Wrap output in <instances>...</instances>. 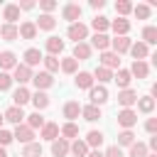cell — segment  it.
<instances>
[{
  "label": "cell",
  "instance_id": "17",
  "mask_svg": "<svg viewBox=\"0 0 157 157\" xmlns=\"http://www.w3.org/2000/svg\"><path fill=\"white\" fill-rule=\"evenodd\" d=\"M34 27H37V32L39 29L42 32H52L56 27V17L54 15H39V20H34Z\"/></svg>",
  "mask_w": 157,
  "mask_h": 157
},
{
  "label": "cell",
  "instance_id": "54",
  "mask_svg": "<svg viewBox=\"0 0 157 157\" xmlns=\"http://www.w3.org/2000/svg\"><path fill=\"white\" fill-rule=\"evenodd\" d=\"M147 150H152V152H157V137L152 135V140L147 142Z\"/></svg>",
  "mask_w": 157,
  "mask_h": 157
},
{
  "label": "cell",
  "instance_id": "27",
  "mask_svg": "<svg viewBox=\"0 0 157 157\" xmlns=\"http://www.w3.org/2000/svg\"><path fill=\"white\" fill-rule=\"evenodd\" d=\"M29 96H32V93H29V88H27V86H20V88L12 93V105L22 108L25 103H29Z\"/></svg>",
  "mask_w": 157,
  "mask_h": 157
},
{
  "label": "cell",
  "instance_id": "57",
  "mask_svg": "<svg viewBox=\"0 0 157 157\" xmlns=\"http://www.w3.org/2000/svg\"><path fill=\"white\" fill-rule=\"evenodd\" d=\"M147 157H157V152H147Z\"/></svg>",
  "mask_w": 157,
  "mask_h": 157
},
{
  "label": "cell",
  "instance_id": "14",
  "mask_svg": "<svg viewBox=\"0 0 157 157\" xmlns=\"http://www.w3.org/2000/svg\"><path fill=\"white\" fill-rule=\"evenodd\" d=\"M78 115H81V103L78 101H66L64 103V118H66V123H74Z\"/></svg>",
  "mask_w": 157,
  "mask_h": 157
},
{
  "label": "cell",
  "instance_id": "50",
  "mask_svg": "<svg viewBox=\"0 0 157 157\" xmlns=\"http://www.w3.org/2000/svg\"><path fill=\"white\" fill-rule=\"evenodd\" d=\"M103 157H125V155H123V150H120L118 145H110V147L103 152Z\"/></svg>",
  "mask_w": 157,
  "mask_h": 157
},
{
  "label": "cell",
  "instance_id": "52",
  "mask_svg": "<svg viewBox=\"0 0 157 157\" xmlns=\"http://www.w3.org/2000/svg\"><path fill=\"white\" fill-rule=\"evenodd\" d=\"M88 5H91L93 10H103V7H105V0H91Z\"/></svg>",
  "mask_w": 157,
  "mask_h": 157
},
{
  "label": "cell",
  "instance_id": "31",
  "mask_svg": "<svg viewBox=\"0 0 157 157\" xmlns=\"http://www.w3.org/2000/svg\"><path fill=\"white\" fill-rule=\"evenodd\" d=\"M69 155H74V157H86V155H88V145L76 137L74 142H69Z\"/></svg>",
  "mask_w": 157,
  "mask_h": 157
},
{
  "label": "cell",
  "instance_id": "21",
  "mask_svg": "<svg viewBox=\"0 0 157 157\" xmlns=\"http://www.w3.org/2000/svg\"><path fill=\"white\" fill-rule=\"evenodd\" d=\"M29 101L34 103L37 113H42V110H44V108H49V103H52V101H49V96H47L44 91H34V93L29 96Z\"/></svg>",
  "mask_w": 157,
  "mask_h": 157
},
{
  "label": "cell",
  "instance_id": "2",
  "mask_svg": "<svg viewBox=\"0 0 157 157\" xmlns=\"http://www.w3.org/2000/svg\"><path fill=\"white\" fill-rule=\"evenodd\" d=\"M81 12H83V7L78 5V2H66L64 7H61V17L66 20V22H78L81 20Z\"/></svg>",
  "mask_w": 157,
  "mask_h": 157
},
{
  "label": "cell",
  "instance_id": "35",
  "mask_svg": "<svg viewBox=\"0 0 157 157\" xmlns=\"http://www.w3.org/2000/svg\"><path fill=\"white\" fill-rule=\"evenodd\" d=\"M25 118H27V123H25V125H27L29 130H37V128L42 130V125L47 123V120H44V115H42V113H37V110H34V113H29V115H25Z\"/></svg>",
  "mask_w": 157,
  "mask_h": 157
},
{
  "label": "cell",
  "instance_id": "5",
  "mask_svg": "<svg viewBox=\"0 0 157 157\" xmlns=\"http://www.w3.org/2000/svg\"><path fill=\"white\" fill-rule=\"evenodd\" d=\"M88 98H91V105H98V108H101V105L108 101V88L93 83V86L88 88Z\"/></svg>",
  "mask_w": 157,
  "mask_h": 157
},
{
  "label": "cell",
  "instance_id": "44",
  "mask_svg": "<svg viewBox=\"0 0 157 157\" xmlns=\"http://www.w3.org/2000/svg\"><path fill=\"white\" fill-rule=\"evenodd\" d=\"M142 42H145L147 47L157 42V27H155V25H147V27L142 29Z\"/></svg>",
  "mask_w": 157,
  "mask_h": 157
},
{
  "label": "cell",
  "instance_id": "4",
  "mask_svg": "<svg viewBox=\"0 0 157 157\" xmlns=\"http://www.w3.org/2000/svg\"><path fill=\"white\" fill-rule=\"evenodd\" d=\"M10 76H12V83L17 81L20 86H25V83H29V81H32V69H29V66H25V64H17V66L12 69V74H10Z\"/></svg>",
  "mask_w": 157,
  "mask_h": 157
},
{
  "label": "cell",
  "instance_id": "23",
  "mask_svg": "<svg viewBox=\"0 0 157 157\" xmlns=\"http://www.w3.org/2000/svg\"><path fill=\"white\" fill-rule=\"evenodd\" d=\"M2 20H5V25H15L17 20H20V7L17 5H5L2 7Z\"/></svg>",
  "mask_w": 157,
  "mask_h": 157
},
{
  "label": "cell",
  "instance_id": "30",
  "mask_svg": "<svg viewBox=\"0 0 157 157\" xmlns=\"http://www.w3.org/2000/svg\"><path fill=\"white\" fill-rule=\"evenodd\" d=\"M52 155H54V157H66V155H69V140L56 137V140L52 142Z\"/></svg>",
  "mask_w": 157,
  "mask_h": 157
},
{
  "label": "cell",
  "instance_id": "45",
  "mask_svg": "<svg viewBox=\"0 0 157 157\" xmlns=\"http://www.w3.org/2000/svg\"><path fill=\"white\" fill-rule=\"evenodd\" d=\"M115 12H118V17L130 15V12H132V2H130V0H118V2H115Z\"/></svg>",
  "mask_w": 157,
  "mask_h": 157
},
{
  "label": "cell",
  "instance_id": "1",
  "mask_svg": "<svg viewBox=\"0 0 157 157\" xmlns=\"http://www.w3.org/2000/svg\"><path fill=\"white\" fill-rule=\"evenodd\" d=\"M118 125H120L123 130H132V128L137 125V113H135L132 108H123V110L118 113Z\"/></svg>",
  "mask_w": 157,
  "mask_h": 157
},
{
  "label": "cell",
  "instance_id": "34",
  "mask_svg": "<svg viewBox=\"0 0 157 157\" xmlns=\"http://www.w3.org/2000/svg\"><path fill=\"white\" fill-rule=\"evenodd\" d=\"M103 140H105V137H103V132H101V130H91V132L86 135V140H83V142L88 145V150H91V147H93V150H98V147L103 145Z\"/></svg>",
  "mask_w": 157,
  "mask_h": 157
},
{
  "label": "cell",
  "instance_id": "10",
  "mask_svg": "<svg viewBox=\"0 0 157 157\" xmlns=\"http://www.w3.org/2000/svg\"><path fill=\"white\" fill-rule=\"evenodd\" d=\"M20 61H17V54L15 52H10V49H5V52H0V71H10V69H15Z\"/></svg>",
  "mask_w": 157,
  "mask_h": 157
},
{
  "label": "cell",
  "instance_id": "18",
  "mask_svg": "<svg viewBox=\"0 0 157 157\" xmlns=\"http://www.w3.org/2000/svg\"><path fill=\"white\" fill-rule=\"evenodd\" d=\"M44 49H47L49 56H59V54L64 52V39H59V37H49V39L44 42Z\"/></svg>",
  "mask_w": 157,
  "mask_h": 157
},
{
  "label": "cell",
  "instance_id": "29",
  "mask_svg": "<svg viewBox=\"0 0 157 157\" xmlns=\"http://www.w3.org/2000/svg\"><path fill=\"white\" fill-rule=\"evenodd\" d=\"M59 137H64V140H76V137H78V125H76V123H64V125L59 128Z\"/></svg>",
  "mask_w": 157,
  "mask_h": 157
},
{
  "label": "cell",
  "instance_id": "16",
  "mask_svg": "<svg viewBox=\"0 0 157 157\" xmlns=\"http://www.w3.org/2000/svg\"><path fill=\"white\" fill-rule=\"evenodd\" d=\"M39 137L47 140V142H54L59 137V123H44L42 130H39Z\"/></svg>",
  "mask_w": 157,
  "mask_h": 157
},
{
  "label": "cell",
  "instance_id": "32",
  "mask_svg": "<svg viewBox=\"0 0 157 157\" xmlns=\"http://www.w3.org/2000/svg\"><path fill=\"white\" fill-rule=\"evenodd\" d=\"M91 27L96 29V34H105V29H110V20L103 17V15H96L91 20Z\"/></svg>",
  "mask_w": 157,
  "mask_h": 157
},
{
  "label": "cell",
  "instance_id": "36",
  "mask_svg": "<svg viewBox=\"0 0 157 157\" xmlns=\"http://www.w3.org/2000/svg\"><path fill=\"white\" fill-rule=\"evenodd\" d=\"M0 37H2L5 42H15V39H20V34H17V25H0Z\"/></svg>",
  "mask_w": 157,
  "mask_h": 157
},
{
  "label": "cell",
  "instance_id": "48",
  "mask_svg": "<svg viewBox=\"0 0 157 157\" xmlns=\"http://www.w3.org/2000/svg\"><path fill=\"white\" fill-rule=\"evenodd\" d=\"M12 86V76L7 71H0V91H7Z\"/></svg>",
  "mask_w": 157,
  "mask_h": 157
},
{
  "label": "cell",
  "instance_id": "3",
  "mask_svg": "<svg viewBox=\"0 0 157 157\" xmlns=\"http://www.w3.org/2000/svg\"><path fill=\"white\" fill-rule=\"evenodd\" d=\"M66 37H69V39H74L76 44H78V42H86V37H88V27H86L83 22H74V25H69Z\"/></svg>",
  "mask_w": 157,
  "mask_h": 157
},
{
  "label": "cell",
  "instance_id": "58",
  "mask_svg": "<svg viewBox=\"0 0 157 157\" xmlns=\"http://www.w3.org/2000/svg\"><path fill=\"white\" fill-rule=\"evenodd\" d=\"M2 123H5V118H2V113H0V128H2Z\"/></svg>",
  "mask_w": 157,
  "mask_h": 157
},
{
  "label": "cell",
  "instance_id": "7",
  "mask_svg": "<svg viewBox=\"0 0 157 157\" xmlns=\"http://www.w3.org/2000/svg\"><path fill=\"white\" fill-rule=\"evenodd\" d=\"M12 140H17V142H22V145H29V142H34V130H29L25 123H22V125H15Z\"/></svg>",
  "mask_w": 157,
  "mask_h": 157
},
{
  "label": "cell",
  "instance_id": "38",
  "mask_svg": "<svg viewBox=\"0 0 157 157\" xmlns=\"http://www.w3.org/2000/svg\"><path fill=\"white\" fill-rule=\"evenodd\" d=\"M132 15H135L137 20H150V15H152V7H150L147 2H140V5H132Z\"/></svg>",
  "mask_w": 157,
  "mask_h": 157
},
{
  "label": "cell",
  "instance_id": "24",
  "mask_svg": "<svg viewBox=\"0 0 157 157\" xmlns=\"http://www.w3.org/2000/svg\"><path fill=\"white\" fill-rule=\"evenodd\" d=\"M17 34H20L22 39H34V37H37V27H34V22H32V20H25V22L17 27Z\"/></svg>",
  "mask_w": 157,
  "mask_h": 157
},
{
  "label": "cell",
  "instance_id": "37",
  "mask_svg": "<svg viewBox=\"0 0 157 157\" xmlns=\"http://www.w3.org/2000/svg\"><path fill=\"white\" fill-rule=\"evenodd\" d=\"M91 76H93V81H98L101 86L108 83V81H113V71H108V69H103V66H96V71H93Z\"/></svg>",
  "mask_w": 157,
  "mask_h": 157
},
{
  "label": "cell",
  "instance_id": "11",
  "mask_svg": "<svg viewBox=\"0 0 157 157\" xmlns=\"http://www.w3.org/2000/svg\"><path fill=\"white\" fill-rule=\"evenodd\" d=\"M110 29L115 32V37H128V32H130V20L115 17V20H110Z\"/></svg>",
  "mask_w": 157,
  "mask_h": 157
},
{
  "label": "cell",
  "instance_id": "55",
  "mask_svg": "<svg viewBox=\"0 0 157 157\" xmlns=\"http://www.w3.org/2000/svg\"><path fill=\"white\" fill-rule=\"evenodd\" d=\"M86 157H103V152H101V150H88Z\"/></svg>",
  "mask_w": 157,
  "mask_h": 157
},
{
  "label": "cell",
  "instance_id": "49",
  "mask_svg": "<svg viewBox=\"0 0 157 157\" xmlns=\"http://www.w3.org/2000/svg\"><path fill=\"white\" fill-rule=\"evenodd\" d=\"M10 142H12V132L5 130V128H0V147H7Z\"/></svg>",
  "mask_w": 157,
  "mask_h": 157
},
{
  "label": "cell",
  "instance_id": "41",
  "mask_svg": "<svg viewBox=\"0 0 157 157\" xmlns=\"http://www.w3.org/2000/svg\"><path fill=\"white\" fill-rule=\"evenodd\" d=\"M132 142H135V132H132V130H120V132H118V147H120V150H123V147H130Z\"/></svg>",
  "mask_w": 157,
  "mask_h": 157
},
{
  "label": "cell",
  "instance_id": "40",
  "mask_svg": "<svg viewBox=\"0 0 157 157\" xmlns=\"http://www.w3.org/2000/svg\"><path fill=\"white\" fill-rule=\"evenodd\" d=\"M137 110H140V113H145V115H150V113L155 110V98H150V96L137 98Z\"/></svg>",
  "mask_w": 157,
  "mask_h": 157
},
{
  "label": "cell",
  "instance_id": "51",
  "mask_svg": "<svg viewBox=\"0 0 157 157\" xmlns=\"http://www.w3.org/2000/svg\"><path fill=\"white\" fill-rule=\"evenodd\" d=\"M145 130H147L150 135H155V132H157V118H147V123H145Z\"/></svg>",
  "mask_w": 157,
  "mask_h": 157
},
{
  "label": "cell",
  "instance_id": "42",
  "mask_svg": "<svg viewBox=\"0 0 157 157\" xmlns=\"http://www.w3.org/2000/svg\"><path fill=\"white\" fill-rule=\"evenodd\" d=\"M147 145L145 142H140V140H135L132 145H130V152H128V157H147Z\"/></svg>",
  "mask_w": 157,
  "mask_h": 157
},
{
  "label": "cell",
  "instance_id": "53",
  "mask_svg": "<svg viewBox=\"0 0 157 157\" xmlns=\"http://www.w3.org/2000/svg\"><path fill=\"white\" fill-rule=\"evenodd\" d=\"M17 7H20V10H32V7H34V2H32V0H22Z\"/></svg>",
  "mask_w": 157,
  "mask_h": 157
},
{
  "label": "cell",
  "instance_id": "19",
  "mask_svg": "<svg viewBox=\"0 0 157 157\" xmlns=\"http://www.w3.org/2000/svg\"><path fill=\"white\" fill-rule=\"evenodd\" d=\"M91 54H93V49L88 47V42H78V44H74V59L76 61H86V59H91Z\"/></svg>",
  "mask_w": 157,
  "mask_h": 157
},
{
  "label": "cell",
  "instance_id": "26",
  "mask_svg": "<svg viewBox=\"0 0 157 157\" xmlns=\"http://www.w3.org/2000/svg\"><path fill=\"white\" fill-rule=\"evenodd\" d=\"M74 83H76V88L88 91V88L93 86V76H91V71H78V74H76V78H74Z\"/></svg>",
  "mask_w": 157,
  "mask_h": 157
},
{
  "label": "cell",
  "instance_id": "8",
  "mask_svg": "<svg viewBox=\"0 0 157 157\" xmlns=\"http://www.w3.org/2000/svg\"><path fill=\"white\" fill-rule=\"evenodd\" d=\"M137 91L135 88H123V91H118V103L123 105V108H132L135 103H137Z\"/></svg>",
  "mask_w": 157,
  "mask_h": 157
},
{
  "label": "cell",
  "instance_id": "22",
  "mask_svg": "<svg viewBox=\"0 0 157 157\" xmlns=\"http://www.w3.org/2000/svg\"><path fill=\"white\" fill-rule=\"evenodd\" d=\"M81 115H83V120H88V123H96V120H101L103 118V113H101V108L98 105H81Z\"/></svg>",
  "mask_w": 157,
  "mask_h": 157
},
{
  "label": "cell",
  "instance_id": "46",
  "mask_svg": "<svg viewBox=\"0 0 157 157\" xmlns=\"http://www.w3.org/2000/svg\"><path fill=\"white\" fill-rule=\"evenodd\" d=\"M42 61H44V71L47 74H54V71H59V59L56 56H42Z\"/></svg>",
  "mask_w": 157,
  "mask_h": 157
},
{
  "label": "cell",
  "instance_id": "33",
  "mask_svg": "<svg viewBox=\"0 0 157 157\" xmlns=\"http://www.w3.org/2000/svg\"><path fill=\"white\" fill-rule=\"evenodd\" d=\"M128 71H130V76H137V78H147L150 76V66L145 61H132V66Z\"/></svg>",
  "mask_w": 157,
  "mask_h": 157
},
{
  "label": "cell",
  "instance_id": "43",
  "mask_svg": "<svg viewBox=\"0 0 157 157\" xmlns=\"http://www.w3.org/2000/svg\"><path fill=\"white\" fill-rule=\"evenodd\" d=\"M22 157H42V145L37 140L29 142V145H25L22 147Z\"/></svg>",
  "mask_w": 157,
  "mask_h": 157
},
{
  "label": "cell",
  "instance_id": "12",
  "mask_svg": "<svg viewBox=\"0 0 157 157\" xmlns=\"http://www.w3.org/2000/svg\"><path fill=\"white\" fill-rule=\"evenodd\" d=\"M130 44H132V39L130 37H113L110 39V49H113V54H125L128 49H130Z\"/></svg>",
  "mask_w": 157,
  "mask_h": 157
},
{
  "label": "cell",
  "instance_id": "6",
  "mask_svg": "<svg viewBox=\"0 0 157 157\" xmlns=\"http://www.w3.org/2000/svg\"><path fill=\"white\" fill-rule=\"evenodd\" d=\"M32 83H34L37 91H47V88L54 86V76L47 74V71H39V74H32Z\"/></svg>",
  "mask_w": 157,
  "mask_h": 157
},
{
  "label": "cell",
  "instance_id": "13",
  "mask_svg": "<svg viewBox=\"0 0 157 157\" xmlns=\"http://www.w3.org/2000/svg\"><path fill=\"white\" fill-rule=\"evenodd\" d=\"M128 52H130V54L135 56V61H145V59L150 56V47H147L145 42H132Z\"/></svg>",
  "mask_w": 157,
  "mask_h": 157
},
{
  "label": "cell",
  "instance_id": "56",
  "mask_svg": "<svg viewBox=\"0 0 157 157\" xmlns=\"http://www.w3.org/2000/svg\"><path fill=\"white\" fill-rule=\"evenodd\" d=\"M0 157H7V150L5 147H0Z\"/></svg>",
  "mask_w": 157,
  "mask_h": 157
},
{
  "label": "cell",
  "instance_id": "25",
  "mask_svg": "<svg viewBox=\"0 0 157 157\" xmlns=\"http://www.w3.org/2000/svg\"><path fill=\"white\" fill-rule=\"evenodd\" d=\"M113 81H115V83H118V88L123 91V88H130L132 76H130V71H128V69H118V71L113 74Z\"/></svg>",
  "mask_w": 157,
  "mask_h": 157
},
{
  "label": "cell",
  "instance_id": "15",
  "mask_svg": "<svg viewBox=\"0 0 157 157\" xmlns=\"http://www.w3.org/2000/svg\"><path fill=\"white\" fill-rule=\"evenodd\" d=\"M2 118H5L7 123H12V125H22V120H25V110L17 108V105H10V108L2 113Z\"/></svg>",
  "mask_w": 157,
  "mask_h": 157
},
{
  "label": "cell",
  "instance_id": "20",
  "mask_svg": "<svg viewBox=\"0 0 157 157\" xmlns=\"http://www.w3.org/2000/svg\"><path fill=\"white\" fill-rule=\"evenodd\" d=\"M88 47H91V49H98V52H108V49H110V37H108V34H93Z\"/></svg>",
  "mask_w": 157,
  "mask_h": 157
},
{
  "label": "cell",
  "instance_id": "9",
  "mask_svg": "<svg viewBox=\"0 0 157 157\" xmlns=\"http://www.w3.org/2000/svg\"><path fill=\"white\" fill-rule=\"evenodd\" d=\"M101 66L108 69V71H115V69H120V56L113 54L110 49L108 52H101Z\"/></svg>",
  "mask_w": 157,
  "mask_h": 157
},
{
  "label": "cell",
  "instance_id": "39",
  "mask_svg": "<svg viewBox=\"0 0 157 157\" xmlns=\"http://www.w3.org/2000/svg\"><path fill=\"white\" fill-rule=\"evenodd\" d=\"M59 69H61L64 74H76V71H78V61H76L74 56H66V59L59 61Z\"/></svg>",
  "mask_w": 157,
  "mask_h": 157
},
{
  "label": "cell",
  "instance_id": "47",
  "mask_svg": "<svg viewBox=\"0 0 157 157\" xmlns=\"http://www.w3.org/2000/svg\"><path fill=\"white\" fill-rule=\"evenodd\" d=\"M56 7H59L56 0H39V10H42V15H52Z\"/></svg>",
  "mask_w": 157,
  "mask_h": 157
},
{
  "label": "cell",
  "instance_id": "28",
  "mask_svg": "<svg viewBox=\"0 0 157 157\" xmlns=\"http://www.w3.org/2000/svg\"><path fill=\"white\" fill-rule=\"evenodd\" d=\"M22 56H25V61H22V64H25V66H29V69H32V66H37V64L42 61V52H39V49H34V47H29Z\"/></svg>",
  "mask_w": 157,
  "mask_h": 157
}]
</instances>
